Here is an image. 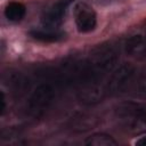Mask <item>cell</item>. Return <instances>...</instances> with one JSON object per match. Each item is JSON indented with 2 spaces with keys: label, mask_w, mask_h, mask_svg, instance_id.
I'll use <instances>...</instances> for the list:
<instances>
[{
  "label": "cell",
  "mask_w": 146,
  "mask_h": 146,
  "mask_svg": "<svg viewBox=\"0 0 146 146\" xmlns=\"http://www.w3.org/2000/svg\"><path fill=\"white\" fill-rule=\"evenodd\" d=\"M29 34L33 39L41 42H47V43L58 42L65 38V33L63 31L54 27H47V26H43L40 29H32L29 32Z\"/></svg>",
  "instance_id": "obj_10"
},
{
  "label": "cell",
  "mask_w": 146,
  "mask_h": 146,
  "mask_svg": "<svg viewBox=\"0 0 146 146\" xmlns=\"http://www.w3.org/2000/svg\"><path fill=\"white\" fill-rule=\"evenodd\" d=\"M135 145H137V146H146V135L140 137L139 139H137L135 141Z\"/></svg>",
  "instance_id": "obj_16"
},
{
  "label": "cell",
  "mask_w": 146,
  "mask_h": 146,
  "mask_svg": "<svg viewBox=\"0 0 146 146\" xmlns=\"http://www.w3.org/2000/svg\"><path fill=\"white\" fill-rule=\"evenodd\" d=\"M0 104H1V106H0V113H1V115H3V113L6 111V96H5V92L3 91H1Z\"/></svg>",
  "instance_id": "obj_15"
},
{
  "label": "cell",
  "mask_w": 146,
  "mask_h": 146,
  "mask_svg": "<svg viewBox=\"0 0 146 146\" xmlns=\"http://www.w3.org/2000/svg\"><path fill=\"white\" fill-rule=\"evenodd\" d=\"M76 97L84 105H96L100 103L107 94L106 86L102 80L84 78L76 84Z\"/></svg>",
  "instance_id": "obj_5"
},
{
  "label": "cell",
  "mask_w": 146,
  "mask_h": 146,
  "mask_svg": "<svg viewBox=\"0 0 146 146\" xmlns=\"http://www.w3.org/2000/svg\"><path fill=\"white\" fill-rule=\"evenodd\" d=\"M74 22L80 33H89L97 26V15L91 6L83 1L75 3L73 8Z\"/></svg>",
  "instance_id": "obj_6"
},
{
  "label": "cell",
  "mask_w": 146,
  "mask_h": 146,
  "mask_svg": "<svg viewBox=\"0 0 146 146\" xmlns=\"http://www.w3.org/2000/svg\"><path fill=\"white\" fill-rule=\"evenodd\" d=\"M136 72L137 70L131 63H123L117 68L113 70L106 84L107 92L112 96L125 94L132 87Z\"/></svg>",
  "instance_id": "obj_3"
},
{
  "label": "cell",
  "mask_w": 146,
  "mask_h": 146,
  "mask_svg": "<svg viewBox=\"0 0 146 146\" xmlns=\"http://www.w3.org/2000/svg\"><path fill=\"white\" fill-rule=\"evenodd\" d=\"M26 14V7L18 1H10L5 7V16L9 22L17 23L24 18Z\"/></svg>",
  "instance_id": "obj_12"
},
{
  "label": "cell",
  "mask_w": 146,
  "mask_h": 146,
  "mask_svg": "<svg viewBox=\"0 0 146 146\" xmlns=\"http://www.w3.org/2000/svg\"><path fill=\"white\" fill-rule=\"evenodd\" d=\"M125 52L135 58H143L146 55V40L141 34L129 36L124 42Z\"/></svg>",
  "instance_id": "obj_11"
},
{
  "label": "cell",
  "mask_w": 146,
  "mask_h": 146,
  "mask_svg": "<svg viewBox=\"0 0 146 146\" xmlns=\"http://www.w3.org/2000/svg\"><path fill=\"white\" fill-rule=\"evenodd\" d=\"M131 89L137 97L146 98V67H143L136 72Z\"/></svg>",
  "instance_id": "obj_14"
},
{
  "label": "cell",
  "mask_w": 146,
  "mask_h": 146,
  "mask_svg": "<svg viewBox=\"0 0 146 146\" xmlns=\"http://www.w3.org/2000/svg\"><path fill=\"white\" fill-rule=\"evenodd\" d=\"M3 82L11 90V92L17 96L25 94L29 89V79L19 71L10 70L7 73H5Z\"/></svg>",
  "instance_id": "obj_8"
},
{
  "label": "cell",
  "mask_w": 146,
  "mask_h": 146,
  "mask_svg": "<svg viewBox=\"0 0 146 146\" xmlns=\"http://www.w3.org/2000/svg\"><path fill=\"white\" fill-rule=\"evenodd\" d=\"M84 144L87 146H115L117 143L112 136L104 132H97L87 137Z\"/></svg>",
  "instance_id": "obj_13"
},
{
  "label": "cell",
  "mask_w": 146,
  "mask_h": 146,
  "mask_svg": "<svg viewBox=\"0 0 146 146\" xmlns=\"http://www.w3.org/2000/svg\"><path fill=\"white\" fill-rule=\"evenodd\" d=\"M71 3L72 0H57L56 2H54L49 8L43 11L41 16L42 25L47 27L58 29V26H60L64 22L67 9Z\"/></svg>",
  "instance_id": "obj_7"
},
{
  "label": "cell",
  "mask_w": 146,
  "mask_h": 146,
  "mask_svg": "<svg viewBox=\"0 0 146 146\" xmlns=\"http://www.w3.org/2000/svg\"><path fill=\"white\" fill-rule=\"evenodd\" d=\"M98 117L89 113L75 114L70 121V128L75 132H84L94 129L98 124Z\"/></svg>",
  "instance_id": "obj_9"
},
{
  "label": "cell",
  "mask_w": 146,
  "mask_h": 146,
  "mask_svg": "<svg viewBox=\"0 0 146 146\" xmlns=\"http://www.w3.org/2000/svg\"><path fill=\"white\" fill-rule=\"evenodd\" d=\"M119 60V52L111 43H102L95 47L84 60V78L103 80L113 72ZM81 79V80H82Z\"/></svg>",
  "instance_id": "obj_1"
},
{
  "label": "cell",
  "mask_w": 146,
  "mask_h": 146,
  "mask_svg": "<svg viewBox=\"0 0 146 146\" xmlns=\"http://www.w3.org/2000/svg\"><path fill=\"white\" fill-rule=\"evenodd\" d=\"M54 96H55V91L50 84L48 83L39 84L32 91L30 98L27 99V104H26L27 114L33 119L41 117L50 107L54 100Z\"/></svg>",
  "instance_id": "obj_4"
},
{
  "label": "cell",
  "mask_w": 146,
  "mask_h": 146,
  "mask_svg": "<svg viewBox=\"0 0 146 146\" xmlns=\"http://www.w3.org/2000/svg\"><path fill=\"white\" fill-rule=\"evenodd\" d=\"M117 123L125 131L139 133L146 131V104L139 102H123L114 111Z\"/></svg>",
  "instance_id": "obj_2"
}]
</instances>
